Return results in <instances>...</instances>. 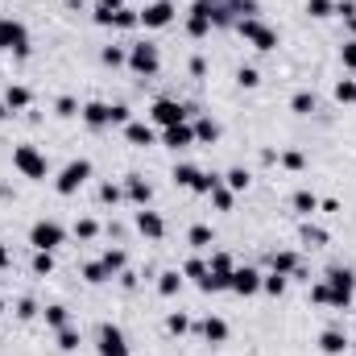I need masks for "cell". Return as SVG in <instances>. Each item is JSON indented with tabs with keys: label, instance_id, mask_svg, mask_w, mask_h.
Returning a JSON list of instances; mask_svg holds the SVG:
<instances>
[{
	"label": "cell",
	"instance_id": "6da1fadb",
	"mask_svg": "<svg viewBox=\"0 0 356 356\" xmlns=\"http://www.w3.org/2000/svg\"><path fill=\"white\" fill-rule=\"evenodd\" d=\"M323 282L332 286V311H353L356 298V269L348 266H332L323 273Z\"/></svg>",
	"mask_w": 356,
	"mask_h": 356
},
{
	"label": "cell",
	"instance_id": "7a4b0ae2",
	"mask_svg": "<svg viewBox=\"0 0 356 356\" xmlns=\"http://www.w3.org/2000/svg\"><path fill=\"white\" fill-rule=\"evenodd\" d=\"M124 67H129L133 75H141V79H154V75L162 71V50H158L154 42H133Z\"/></svg>",
	"mask_w": 356,
	"mask_h": 356
},
{
	"label": "cell",
	"instance_id": "3957f363",
	"mask_svg": "<svg viewBox=\"0 0 356 356\" xmlns=\"http://www.w3.org/2000/svg\"><path fill=\"white\" fill-rule=\"evenodd\" d=\"M0 54L29 58V29L17 17H0Z\"/></svg>",
	"mask_w": 356,
	"mask_h": 356
},
{
	"label": "cell",
	"instance_id": "277c9868",
	"mask_svg": "<svg viewBox=\"0 0 356 356\" xmlns=\"http://www.w3.org/2000/svg\"><path fill=\"white\" fill-rule=\"evenodd\" d=\"M236 33L253 46V50H261V54H269V50H277L282 46V38H277V29L273 25H266L261 17H249V21H236Z\"/></svg>",
	"mask_w": 356,
	"mask_h": 356
},
{
	"label": "cell",
	"instance_id": "5b68a950",
	"mask_svg": "<svg viewBox=\"0 0 356 356\" xmlns=\"http://www.w3.org/2000/svg\"><path fill=\"white\" fill-rule=\"evenodd\" d=\"M13 166H17L21 178H33V182H42V178L50 175V162H46V154L38 145H17L13 149Z\"/></svg>",
	"mask_w": 356,
	"mask_h": 356
},
{
	"label": "cell",
	"instance_id": "8992f818",
	"mask_svg": "<svg viewBox=\"0 0 356 356\" xmlns=\"http://www.w3.org/2000/svg\"><path fill=\"white\" fill-rule=\"evenodd\" d=\"M29 245H33L38 253H54V249L67 245V228H63L58 220H38V224L29 228Z\"/></svg>",
	"mask_w": 356,
	"mask_h": 356
},
{
	"label": "cell",
	"instance_id": "52a82bcc",
	"mask_svg": "<svg viewBox=\"0 0 356 356\" xmlns=\"http://www.w3.org/2000/svg\"><path fill=\"white\" fill-rule=\"evenodd\" d=\"M191 116H195V108L178 104V99H154V108H149V124H158V129H175Z\"/></svg>",
	"mask_w": 356,
	"mask_h": 356
},
{
	"label": "cell",
	"instance_id": "ba28073f",
	"mask_svg": "<svg viewBox=\"0 0 356 356\" xmlns=\"http://www.w3.org/2000/svg\"><path fill=\"white\" fill-rule=\"evenodd\" d=\"M88 178H91V162H88V158H75V162H67V166L58 170L54 191H58V195H79Z\"/></svg>",
	"mask_w": 356,
	"mask_h": 356
},
{
	"label": "cell",
	"instance_id": "9c48e42d",
	"mask_svg": "<svg viewBox=\"0 0 356 356\" xmlns=\"http://www.w3.org/2000/svg\"><path fill=\"white\" fill-rule=\"evenodd\" d=\"M95 353L99 356H133V348H129V340H124V332H120L116 323H99V332H95Z\"/></svg>",
	"mask_w": 356,
	"mask_h": 356
},
{
	"label": "cell",
	"instance_id": "30bf717a",
	"mask_svg": "<svg viewBox=\"0 0 356 356\" xmlns=\"http://www.w3.org/2000/svg\"><path fill=\"white\" fill-rule=\"evenodd\" d=\"M261 269L257 266H236L232 269V282H228V290L232 294H241V298H253V294H261Z\"/></svg>",
	"mask_w": 356,
	"mask_h": 356
},
{
	"label": "cell",
	"instance_id": "8fae6325",
	"mask_svg": "<svg viewBox=\"0 0 356 356\" xmlns=\"http://www.w3.org/2000/svg\"><path fill=\"white\" fill-rule=\"evenodd\" d=\"M175 0H154V4H145L141 8V25L145 29H166L170 21H175Z\"/></svg>",
	"mask_w": 356,
	"mask_h": 356
},
{
	"label": "cell",
	"instance_id": "7c38bea8",
	"mask_svg": "<svg viewBox=\"0 0 356 356\" xmlns=\"http://www.w3.org/2000/svg\"><path fill=\"white\" fill-rule=\"evenodd\" d=\"M216 25H211V4H203V0H195L191 8H186V33L191 38H207Z\"/></svg>",
	"mask_w": 356,
	"mask_h": 356
},
{
	"label": "cell",
	"instance_id": "4fadbf2b",
	"mask_svg": "<svg viewBox=\"0 0 356 356\" xmlns=\"http://www.w3.org/2000/svg\"><path fill=\"white\" fill-rule=\"evenodd\" d=\"M133 228H137L145 241H162V236H166V220H162L158 211H149V207H137V216H133Z\"/></svg>",
	"mask_w": 356,
	"mask_h": 356
},
{
	"label": "cell",
	"instance_id": "5bb4252c",
	"mask_svg": "<svg viewBox=\"0 0 356 356\" xmlns=\"http://www.w3.org/2000/svg\"><path fill=\"white\" fill-rule=\"evenodd\" d=\"M79 116H83L88 129H108V124H112V104H104V99H88V104L79 108Z\"/></svg>",
	"mask_w": 356,
	"mask_h": 356
},
{
	"label": "cell",
	"instance_id": "9a60e30c",
	"mask_svg": "<svg viewBox=\"0 0 356 356\" xmlns=\"http://www.w3.org/2000/svg\"><path fill=\"white\" fill-rule=\"evenodd\" d=\"M124 199H129L133 207H149V203H154V186L141 175H129L124 178Z\"/></svg>",
	"mask_w": 356,
	"mask_h": 356
},
{
	"label": "cell",
	"instance_id": "2e32d148",
	"mask_svg": "<svg viewBox=\"0 0 356 356\" xmlns=\"http://www.w3.org/2000/svg\"><path fill=\"white\" fill-rule=\"evenodd\" d=\"M162 145H166V149H191V145H195V124L182 120L175 129H162Z\"/></svg>",
	"mask_w": 356,
	"mask_h": 356
},
{
	"label": "cell",
	"instance_id": "e0dca14e",
	"mask_svg": "<svg viewBox=\"0 0 356 356\" xmlns=\"http://www.w3.org/2000/svg\"><path fill=\"white\" fill-rule=\"evenodd\" d=\"M124 141L137 145V149H149V145L158 141V133H154V124H145V120H129V124H124Z\"/></svg>",
	"mask_w": 356,
	"mask_h": 356
},
{
	"label": "cell",
	"instance_id": "ac0fdd59",
	"mask_svg": "<svg viewBox=\"0 0 356 356\" xmlns=\"http://www.w3.org/2000/svg\"><path fill=\"white\" fill-rule=\"evenodd\" d=\"M348 348H353V340H348L340 327H327V332L319 336V353L323 356H344Z\"/></svg>",
	"mask_w": 356,
	"mask_h": 356
},
{
	"label": "cell",
	"instance_id": "d6986e66",
	"mask_svg": "<svg viewBox=\"0 0 356 356\" xmlns=\"http://www.w3.org/2000/svg\"><path fill=\"white\" fill-rule=\"evenodd\" d=\"M0 99H4V108H8V112H25V108L33 104V91L25 88V83H8Z\"/></svg>",
	"mask_w": 356,
	"mask_h": 356
},
{
	"label": "cell",
	"instance_id": "ffe728a7",
	"mask_svg": "<svg viewBox=\"0 0 356 356\" xmlns=\"http://www.w3.org/2000/svg\"><path fill=\"white\" fill-rule=\"evenodd\" d=\"M199 336H203L207 344H224V340H228V319H220V315H207V319L199 323Z\"/></svg>",
	"mask_w": 356,
	"mask_h": 356
},
{
	"label": "cell",
	"instance_id": "44dd1931",
	"mask_svg": "<svg viewBox=\"0 0 356 356\" xmlns=\"http://www.w3.org/2000/svg\"><path fill=\"white\" fill-rule=\"evenodd\" d=\"M191 124H195V145H216L220 141V124L211 116H195Z\"/></svg>",
	"mask_w": 356,
	"mask_h": 356
},
{
	"label": "cell",
	"instance_id": "7402d4cb",
	"mask_svg": "<svg viewBox=\"0 0 356 356\" xmlns=\"http://www.w3.org/2000/svg\"><path fill=\"white\" fill-rule=\"evenodd\" d=\"M302 266V257L294 253V249H282V253H269V269L273 273H282V277H290L294 269Z\"/></svg>",
	"mask_w": 356,
	"mask_h": 356
},
{
	"label": "cell",
	"instance_id": "603a6c76",
	"mask_svg": "<svg viewBox=\"0 0 356 356\" xmlns=\"http://www.w3.org/2000/svg\"><path fill=\"white\" fill-rule=\"evenodd\" d=\"M290 207H294L302 220H311V216L319 211V195H311V191H294V195H290Z\"/></svg>",
	"mask_w": 356,
	"mask_h": 356
},
{
	"label": "cell",
	"instance_id": "cb8c5ba5",
	"mask_svg": "<svg viewBox=\"0 0 356 356\" xmlns=\"http://www.w3.org/2000/svg\"><path fill=\"white\" fill-rule=\"evenodd\" d=\"M42 319H46V327H54V332H63V327H71V311H67L63 302H50V307L42 311Z\"/></svg>",
	"mask_w": 356,
	"mask_h": 356
},
{
	"label": "cell",
	"instance_id": "d4e9b609",
	"mask_svg": "<svg viewBox=\"0 0 356 356\" xmlns=\"http://www.w3.org/2000/svg\"><path fill=\"white\" fill-rule=\"evenodd\" d=\"M99 266L108 269V277H120V273L129 269V253H124V249H108V253L99 257Z\"/></svg>",
	"mask_w": 356,
	"mask_h": 356
},
{
	"label": "cell",
	"instance_id": "484cf974",
	"mask_svg": "<svg viewBox=\"0 0 356 356\" xmlns=\"http://www.w3.org/2000/svg\"><path fill=\"white\" fill-rule=\"evenodd\" d=\"M182 282H186L182 269H166V273H158V294H162V298H175L178 290H182Z\"/></svg>",
	"mask_w": 356,
	"mask_h": 356
},
{
	"label": "cell",
	"instance_id": "4316f807",
	"mask_svg": "<svg viewBox=\"0 0 356 356\" xmlns=\"http://www.w3.org/2000/svg\"><path fill=\"white\" fill-rule=\"evenodd\" d=\"M220 178H224V186H228L232 195H245V191H249V182H253V175H249L245 166H232L228 175H220Z\"/></svg>",
	"mask_w": 356,
	"mask_h": 356
},
{
	"label": "cell",
	"instance_id": "83f0119b",
	"mask_svg": "<svg viewBox=\"0 0 356 356\" xmlns=\"http://www.w3.org/2000/svg\"><path fill=\"white\" fill-rule=\"evenodd\" d=\"M315 108H319L315 91H294V95H290V112H294V116H311Z\"/></svg>",
	"mask_w": 356,
	"mask_h": 356
},
{
	"label": "cell",
	"instance_id": "f1b7e54d",
	"mask_svg": "<svg viewBox=\"0 0 356 356\" xmlns=\"http://www.w3.org/2000/svg\"><path fill=\"white\" fill-rule=\"evenodd\" d=\"M112 29H141V8H116V17H112Z\"/></svg>",
	"mask_w": 356,
	"mask_h": 356
},
{
	"label": "cell",
	"instance_id": "f546056e",
	"mask_svg": "<svg viewBox=\"0 0 356 356\" xmlns=\"http://www.w3.org/2000/svg\"><path fill=\"white\" fill-rule=\"evenodd\" d=\"M277 166L290 170V175H298V170H307V154H302V149H282V154H277Z\"/></svg>",
	"mask_w": 356,
	"mask_h": 356
},
{
	"label": "cell",
	"instance_id": "4dcf8cb0",
	"mask_svg": "<svg viewBox=\"0 0 356 356\" xmlns=\"http://www.w3.org/2000/svg\"><path fill=\"white\" fill-rule=\"evenodd\" d=\"M186 245L191 249H211V228L207 224H191L186 228Z\"/></svg>",
	"mask_w": 356,
	"mask_h": 356
},
{
	"label": "cell",
	"instance_id": "1f68e13d",
	"mask_svg": "<svg viewBox=\"0 0 356 356\" xmlns=\"http://www.w3.org/2000/svg\"><path fill=\"white\" fill-rule=\"evenodd\" d=\"M286 286H290V277H282V273H273V269L261 277V290H266L269 298H282V294H286Z\"/></svg>",
	"mask_w": 356,
	"mask_h": 356
},
{
	"label": "cell",
	"instance_id": "d6a6232c",
	"mask_svg": "<svg viewBox=\"0 0 356 356\" xmlns=\"http://www.w3.org/2000/svg\"><path fill=\"white\" fill-rule=\"evenodd\" d=\"M199 175H203L199 166H191V162H178V166H175V175H170V178H175V186H186V191H191Z\"/></svg>",
	"mask_w": 356,
	"mask_h": 356
},
{
	"label": "cell",
	"instance_id": "836d02e7",
	"mask_svg": "<svg viewBox=\"0 0 356 356\" xmlns=\"http://www.w3.org/2000/svg\"><path fill=\"white\" fill-rule=\"evenodd\" d=\"M99 63L116 71V67H124V63H129V50H124V46H104V50H99Z\"/></svg>",
	"mask_w": 356,
	"mask_h": 356
},
{
	"label": "cell",
	"instance_id": "e575fe53",
	"mask_svg": "<svg viewBox=\"0 0 356 356\" xmlns=\"http://www.w3.org/2000/svg\"><path fill=\"white\" fill-rule=\"evenodd\" d=\"M232 203H236V195H232V191L220 182V186L211 191V207H216V211H232Z\"/></svg>",
	"mask_w": 356,
	"mask_h": 356
},
{
	"label": "cell",
	"instance_id": "d590c367",
	"mask_svg": "<svg viewBox=\"0 0 356 356\" xmlns=\"http://www.w3.org/2000/svg\"><path fill=\"white\" fill-rule=\"evenodd\" d=\"M332 236L323 232V228H315V224H302V245H311V249H323Z\"/></svg>",
	"mask_w": 356,
	"mask_h": 356
},
{
	"label": "cell",
	"instance_id": "8d00e7d4",
	"mask_svg": "<svg viewBox=\"0 0 356 356\" xmlns=\"http://www.w3.org/2000/svg\"><path fill=\"white\" fill-rule=\"evenodd\" d=\"M29 269H33L38 277H50V273H54V253H38V249H33V261H29Z\"/></svg>",
	"mask_w": 356,
	"mask_h": 356
},
{
	"label": "cell",
	"instance_id": "74e56055",
	"mask_svg": "<svg viewBox=\"0 0 356 356\" xmlns=\"http://www.w3.org/2000/svg\"><path fill=\"white\" fill-rule=\"evenodd\" d=\"M166 332H170V336H186V332H191V315L170 311V315H166Z\"/></svg>",
	"mask_w": 356,
	"mask_h": 356
},
{
	"label": "cell",
	"instance_id": "f35d334b",
	"mask_svg": "<svg viewBox=\"0 0 356 356\" xmlns=\"http://www.w3.org/2000/svg\"><path fill=\"white\" fill-rule=\"evenodd\" d=\"M236 83L245 91H257L261 88V71H257V67H241V71H236Z\"/></svg>",
	"mask_w": 356,
	"mask_h": 356
},
{
	"label": "cell",
	"instance_id": "ab89813d",
	"mask_svg": "<svg viewBox=\"0 0 356 356\" xmlns=\"http://www.w3.org/2000/svg\"><path fill=\"white\" fill-rule=\"evenodd\" d=\"M336 17L353 29V38H356V0H336Z\"/></svg>",
	"mask_w": 356,
	"mask_h": 356
},
{
	"label": "cell",
	"instance_id": "60d3db41",
	"mask_svg": "<svg viewBox=\"0 0 356 356\" xmlns=\"http://www.w3.org/2000/svg\"><path fill=\"white\" fill-rule=\"evenodd\" d=\"M83 282H88V286H104V282H112V277H108V269L99 266V261H88V266H83Z\"/></svg>",
	"mask_w": 356,
	"mask_h": 356
},
{
	"label": "cell",
	"instance_id": "b9f144b4",
	"mask_svg": "<svg viewBox=\"0 0 356 356\" xmlns=\"http://www.w3.org/2000/svg\"><path fill=\"white\" fill-rule=\"evenodd\" d=\"M54 116H63V120H67V116H79V99H75V95H58V99H54Z\"/></svg>",
	"mask_w": 356,
	"mask_h": 356
},
{
	"label": "cell",
	"instance_id": "7bdbcfd3",
	"mask_svg": "<svg viewBox=\"0 0 356 356\" xmlns=\"http://www.w3.org/2000/svg\"><path fill=\"white\" fill-rule=\"evenodd\" d=\"M311 302L315 307H332V286L319 277V282H311Z\"/></svg>",
	"mask_w": 356,
	"mask_h": 356
},
{
	"label": "cell",
	"instance_id": "ee69618b",
	"mask_svg": "<svg viewBox=\"0 0 356 356\" xmlns=\"http://www.w3.org/2000/svg\"><path fill=\"white\" fill-rule=\"evenodd\" d=\"M75 236H79V241H95V236H99V220H91V216L75 220Z\"/></svg>",
	"mask_w": 356,
	"mask_h": 356
},
{
	"label": "cell",
	"instance_id": "f6af8a7d",
	"mask_svg": "<svg viewBox=\"0 0 356 356\" xmlns=\"http://www.w3.org/2000/svg\"><path fill=\"white\" fill-rule=\"evenodd\" d=\"M182 277H191V282H195V286H199V282H203V277H207V261H203V257H191V261H186V266H182Z\"/></svg>",
	"mask_w": 356,
	"mask_h": 356
},
{
	"label": "cell",
	"instance_id": "bcb514c9",
	"mask_svg": "<svg viewBox=\"0 0 356 356\" xmlns=\"http://www.w3.org/2000/svg\"><path fill=\"white\" fill-rule=\"evenodd\" d=\"M307 13H311L315 21H323V17H336V0H307Z\"/></svg>",
	"mask_w": 356,
	"mask_h": 356
},
{
	"label": "cell",
	"instance_id": "7dc6e473",
	"mask_svg": "<svg viewBox=\"0 0 356 356\" xmlns=\"http://www.w3.org/2000/svg\"><path fill=\"white\" fill-rule=\"evenodd\" d=\"M207 269H211V273H232V269H236V261H232V253H224V249H220V253H211Z\"/></svg>",
	"mask_w": 356,
	"mask_h": 356
},
{
	"label": "cell",
	"instance_id": "c3c4849f",
	"mask_svg": "<svg viewBox=\"0 0 356 356\" xmlns=\"http://www.w3.org/2000/svg\"><path fill=\"white\" fill-rule=\"evenodd\" d=\"M220 182H224L220 175H207V170H203V175L195 178V186H191V191H195V195H211V191H216Z\"/></svg>",
	"mask_w": 356,
	"mask_h": 356
},
{
	"label": "cell",
	"instance_id": "681fc988",
	"mask_svg": "<svg viewBox=\"0 0 356 356\" xmlns=\"http://www.w3.org/2000/svg\"><path fill=\"white\" fill-rule=\"evenodd\" d=\"M124 199V186H116V182H104L99 186V203H108V207H116Z\"/></svg>",
	"mask_w": 356,
	"mask_h": 356
},
{
	"label": "cell",
	"instance_id": "f907efd6",
	"mask_svg": "<svg viewBox=\"0 0 356 356\" xmlns=\"http://www.w3.org/2000/svg\"><path fill=\"white\" fill-rule=\"evenodd\" d=\"M79 344H83V336H79L75 327H63V332H58V348H63V353H75Z\"/></svg>",
	"mask_w": 356,
	"mask_h": 356
},
{
	"label": "cell",
	"instance_id": "816d5d0a",
	"mask_svg": "<svg viewBox=\"0 0 356 356\" xmlns=\"http://www.w3.org/2000/svg\"><path fill=\"white\" fill-rule=\"evenodd\" d=\"M38 315H42V307H38L33 298H21V302H17V319H21V323H29V319H38Z\"/></svg>",
	"mask_w": 356,
	"mask_h": 356
},
{
	"label": "cell",
	"instance_id": "f5cc1de1",
	"mask_svg": "<svg viewBox=\"0 0 356 356\" xmlns=\"http://www.w3.org/2000/svg\"><path fill=\"white\" fill-rule=\"evenodd\" d=\"M336 99L340 104H356V79H340L336 83Z\"/></svg>",
	"mask_w": 356,
	"mask_h": 356
},
{
	"label": "cell",
	"instance_id": "db71d44e",
	"mask_svg": "<svg viewBox=\"0 0 356 356\" xmlns=\"http://www.w3.org/2000/svg\"><path fill=\"white\" fill-rule=\"evenodd\" d=\"M112 17H116V8H108V4H95V13H91V21L99 29H112Z\"/></svg>",
	"mask_w": 356,
	"mask_h": 356
},
{
	"label": "cell",
	"instance_id": "11a10c76",
	"mask_svg": "<svg viewBox=\"0 0 356 356\" xmlns=\"http://www.w3.org/2000/svg\"><path fill=\"white\" fill-rule=\"evenodd\" d=\"M340 63H344V71H356V38H348L340 46Z\"/></svg>",
	"mask_w": 356,
	"mask_h": 356
},
{
	"label": "cell",
	"instance_id": "9f6ffc18",
	"mask_svg": "<svg viewBox=\"0 0 356 356\" xmlns=\"http://www.w3.org/2000/svg\"><path fill=\"white\" fill-rule=\"evenodd\" d=\"M129 120H133V108H129V104H112V124H120V129H124Z\"/></svg>",
	"mask_w": 356,
	"mask_h": 356
},
{
	"label": "cell",
	"instance_id": "6f0895ef",
	"mask_svg": "<svg viewBox=\"0 0 356 356\" xmlns=\"http://www.w3.org/2000/svg\"><path fill=\"white\" fill-rule=\"evenodd\" d=\"M191 75H195V79H203V75H207V63H203V58H199V54H195V58H191Z\"/></svg>",
	"mask_w": 356,
	"mask_h": 356
},
{
	"label": "cell",
	"instance_id": "680465c9",
	"mask_svg": "<svg viewBox=\"0 0 356 356\" xmlns=\"http://www.w3.org/2000/svg\"><path fill=\"white\" fill-rule=\"evenodd\" d=\"M120 286H124V290H137V273H133V269H124V273H120Z\"/></svg>",
	"mask_w": 356,
	"mask_h": 356
},
{
	"label": "cell",
	"instance_id": "91938a15",
	"mask_svg": "<svg viewBox=\"0 0 356 356\" xmlns=\"http://www.w3.org/2000/svg\"><path fill=\"white\" fill-rule=\"evenodd\" d=\"M13 266V253H8V245H4V241H0V273H4V269Z\"/></svg>",
	"mask_w": 356,
	"mask_h": 356
},
{
	"label": "cell",
	"instance_id": "94428289",
	"mask_svg": "<svg viewBox=\"0 0 356 356\" xmlns=\"http://www.w3.org/2000/svg\"><path fill=\"white\" fill-rule=\"evenodd\" d=\"M99 4H108V8H124V0H99Z\"/></svg>",
	"mask_w": 356,
	"mask_h": 356
},
{
	"label": "cell",
	"instance_id": "6125c7cd",
	"mask_svg": "<svg viewBox=\"0 0 356 356\" xmlns=\"http://www.w3.org/2000/svg\"><path fill=\"white\" fill-rule=\"evenodd\" d=\"M4 116H8V108H4V99H0V120H4Z\"/></svg>",
	"mask_w": 356,
	"mask_h": 356
},
{
	"label": "cell",
	"instance_id": "be15d7a7",
	"mask_svg": "<svg viewBox=\"0 0 356 356\" xmlns=\"http://www.w3.org/2000/svg\"><path fill=\"white\" fill-rule=\"evenodd\" d=\"M203 4H211V8H216V4H224V0H203Z\"/></svg>",
	"mask_w": 356,
	"mask_h": 356
},
{
	"label": "cell",
	"instance_id": "e7e4bbea",
	"mask_svg": "<svg viewBox=\"0 0 356 356\" xmlns=\"http://www.w3.org/2000/svg\"><path fill=\"white\" fill-rule=\"evenodd\" d=\"M0 315H4V298H0Z\"/></svg>",
	"mask_w": 356,
	"mask_h": 356
},
{
	"label": "cell",
	"instance_id": "03108f58",
	"mask_svg": "<svg viewBox=\"0 0 356 356\" xmlns=\"http://www.w3.org/2000/svg\"><path fill=\"white\" fill-rule=\"evenodd\" d=\"M353 353H356V340H353Z\"/></svg>",
	"mask_w": 356,
	"mask_h": 356
}]
</instances>
